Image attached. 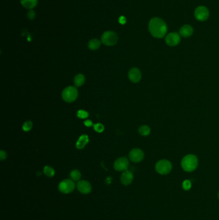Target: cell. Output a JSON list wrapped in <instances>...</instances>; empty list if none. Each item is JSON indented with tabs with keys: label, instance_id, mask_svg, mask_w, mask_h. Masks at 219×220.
<instances>
[{
	"label": "cell",
	"instance_id": "obj_1",
	"mask_svg": "<svg viewBox=\"0 0 219 220\" xmlns=\"http://www.w3.org/2000/svg\"><path fill=\"white\" fill-rule=\"evenodd\" d=\"M148 30L153 37L162 38L166 35L167 26L163 19L159 18H154L149 22Z\"/></svg>",
	"mask_w": 219,
	"mask_h": 220
},
{
	"label": "cell",
	"instance_id": "obj_2",
	"mask_svg": "<svg viewBox=\"0 0 219 220\" xmlns=\"http://www.w3.org/2000/svg\"><path fill=\"white\" fill-rule=\"evenodd\" d=\"M198 166V159L194 155H188L181 161V167L186 172H191Z\"/></svg>",
	"mask_w": 219,
	"mask_h": 220
},
{
	"label": "cell",
	"instance_id": "obj_3",
	"mask_svg": "<svg viewBox=\"0 0 219 220\" xmlns=\"http://www.w3.org/2000/svg\"><path fill=\"white\" fill-rule=\"evenodd\" d=\"M79 92L76 87L67 86L65 88L62 92V98L66 102H72L78 97Z\"/></svg>",
	"mask_w": 219,
	"mask_h": 220
},
{
	"label": "cell",
	"instance_id": "obj_4",
	"mask_svg": "<svg viewBox=\"0 0 219 220\" xmlns=\"http://www.w3.org/2000/svg\"><path fill=\"white\" fill-rule=\"evenodd\" d=\"M75 187H76V185L73 180L71 179H65L59 183L58 189L61 193L67 194L73 192Z\"/></svg>",
	"mask_w": 219,
	"mask_h": 220
},
{
	"label": "cell",
	"instance_id": "obj_5",
	"mask_svg": "<svg viewBox=\"0 0 219 220\" xmlns=\"http://www.w3.org/2000/svg\"><path fill=\"white\" fill-rule=\"evenodd\" d=\"M156 171L160 175H167L172 169V163L167 160H161L157 162L155 166Z\"/></svg>",
	"mask_w": 219,
	"mask_h": 220
},
{
	"label": "cell",
	"instance_id": "obj_6",
	"mask_svg": "<svg viewBox=\"0 0 219 220\" xmlns=\"http://www.w3.org/2000/svg\"><path fill=\"white\" fill-rule=\"evenodd\" d=\"M102 42L106 46H113L118 42L117 34L112 31H107L103 33L101 37Z\"/></svg>",
	"mask_w": 219,
	"mask_h": 220
},
{
	"label": "cell",
	"instance_id": "obj_7",
	"mask_svg": "<svg viewBox=\"0 0 219 220\" xmlns=\"http://www.w3.org/2000/svg\"><path fill=\"white\" fill-rule=\"evenodd\" d=\"M144 153L143 151L138 148H135L130 151L129 157V159L134 163H138L141 162L144 159Z\"/></svg>",
	"mask_w": 219,
	"mask_h": 220
},
{
	"label": "cell",
	"instance_id": "obj_8",
	"mask_svg": "<svg viewBox=\"0 0 219 220\" xmlns=\"http://www.w3.org/2000/svg\"><path fill=\"white\" fill-rule=\"evenodd\" d=\"M194 15L198 21L204 22V21H206L209 17V10L206 6H198L195 10Z\"/></svg>",
	"mask_w": 219,
	"mask_h": 220
},
{
	"label": "cell",
	"instance_id": "obj_9",
	"mask_svg": "<svg viewBox=\"0 0 219 220\" xmlns=\"http://www.w3.org/2000/svg\"><path fill=\"white\" fill-rule=\"evenodd\" d=\"M129 162L125 157H120L116 160L114 163V168L118 172L125 171L127 170Z\"/></svg>",
	"mask_w": 219,
	"mask_h": 220
},
{
	"label": "cell",
	"instance_id": "obj_10",
	"mask_svg": "<svg viewBox=\"0 0 219 220\" xmlns=\"http://www.w3.org/2000/svg\"><path fill=\"white\" fill-rule=\"evenodd\" d=\"M76 187L77 190L83 194H90L92 191L91 183L86 180H80L77 182Z\"/></svg>",
	"mask_w": 219,
	"mask_h": 220
},
{
	"label": "cell",
	"instance_id": "obj_11",
	"mask_svg": "<svg viewBox=\"0 0 219 220\" xmlns=\"http://www.w3.org/2000/svg\"><path fill=\"white\" fill-rule=\"evenodd\" d=\"M181 41V37L179 33L172 32L168 33L165 37V42L170 46H175L179 45Z\"/></svg>",
	"mask_w": 219,
	"mask_h": 220
},
{
	"label": "cell",
	"instance_id": "obj_12",
	"mask_svg": "<svg viewBox=\"0 0 219 220\" xmlns=\"http://www.w3.org/2000/svg\"><path fill=\"white\" fill-rule=\"evenodd\" d=\"M133 180H134L133 173L131 171H129V170H126L123 172V173L121 174L120 177L121 183L124 185H125V186H127V185H129L131 184L133 182Z\"/></svg>",
	"mask_w": 219,
	"mask_h": 220
},
{
	"label": "cell",
	"instance_id": "obj_13",
	"mask_svg": "<svg viewBox=\"0 0 219 220\" xmlns=\"http://www.w3.org/2000/svg\"><path fill=\"white\" fill-rule=\"evenodd\" d=\"M128 76L130 81H132L134 83L138 82L141 79V72L138 68H133L129 70Z\"/></svg>",
	"mask_w": 219,
	"mask_h": 220
},
{
	"label": "cell",
	"instance_id": "obj_14",
	"mask_svg": "<svg viewBox=\"0 0 219 220\" xmlns=\"http://www.w3.org/2000/svg\"><path fill=\"white\" fill-rule=\"evenodd\" d=\"M194 29L189 25H183L179 30V34L183 37H188L192 35Z\"/></svg>",
	"mask_w": 219,
	"mask_h": 220
},
{
	"label": "cell",
	"instance_id": "obj_15",
	"mask_svg": "<svg viewBox=\"0 0 219 220\" xmlns=\"http://www.w3.org/2000/svg\"><path fill=\"white\" fill-rule=\"evenodd\" d=\"M89 142V136L87 135H82L76 143V147L79 149H83Z\"/></svg>",
	"mask_w": 219,
	"mask_h": 220
},
{
	"label": "cell",
	"instance_id": "obj_16",
	"mask_svg": "<svg viewBox=\"0 0 219 220\" xmlns=\"http://www.w3.org/2000/svg\"><path fill=\"white\" fill-rule=\"evenodd\" d=\"M21 3L25 8L32 10L37 4V0H20Z\"/></svg>",
	"mask_w": 219,
	"mask_h": 220
},
{
	"label": "cell",
	"instance_id": "obj_17",
	"mask_svg": "<svg viewBox=\"0 0 219 220\" xmlns=\"http://www.w3.org/2000/svg\"><path fill=\"white\" fill-rule=\"evenodd\" d=\"M85 77L83 74H77L74 78V84L75 87H80L85 82Z\"/></svg>",
	"mask_w": 219,
	"mask_h": 220
},
{
	"label": "cell",
	"instance_id": "obj_18",
	"mask_svg": "<svg viewBox=\"0 0 219 220\" xmlns=\"http://www.w3.org/2000/svg\"><path fill=\"white\" fill-rule=\"evenodd\" d=\"M101 45V42L97 39H91L88 43L89 49L91 50H96L98 49Z\"/></svg>",
	"mask_w": 219,
	"mask_h": 220
},
{
	"label": "cell",
	"instance_id": "obj_19",
	"mask_svg": "<svg viewBox=\"0 0 219 220\" xmlns=\"http://www.w3.org/2000/svg\"><path fill=\"white\" fill-rule=\"evenodd\" d=\"M70 178L74 182H79L81 178V173L77 169H74L71 171Z\"/></svg>",
	"mask_w": 219,
	"mask_h": 220
},
{
	"label": "cell",
	"instance_id": "obj_20",
	"mask_svg": "<svg viewBox=\"0 0 219 220\" xmlns=\"http://www.w3.org/2000/svg\"><path fill=\"white\" fill-rule=\"evenodd\" d=\"M138 132L141 135L143 136H147L150 133V128L147 125H143L139 128Z\"/></svg>",
	"mask_w": 219,
	"mask_h": 220
},
{
	"label": "cell",
	"instance_id": "obj_21",
	"mask_svg": "<svg viewBox=\"0 0 219 220\" xmlns=\"http://www.w3.org/2000/svg\"><path fill=\"white\" fill-rule=\"evenodd\" d=\"M43 172L44 175L48 177H53L55 175V173H56L54 169L50 166H45L44 167Z\"/></svg>",
	"mask_w": 219,
	"mask_h": 220
},
{
	"label": "cell",
	"instance_id": "obj_22",
	"mask_svg": "<svg viewBox=\"0 0 219 220\" xmlns=\"http://www.w3.org/2000/svg\"><path fill=\"white\" fill-rule=\"evenodd\" d=\"M77 116L79 119H86V118L88 117L89 113L85 111V110L80 109L78 111V112L77 113Z\"/></svg>",
	"mask_w": 219,
	"mask_h": 220
},
{
	"label": "cell",
	"instance_id": "obj_23",
	"mask_svg": "<svg viewBox=\"0 0 219 220\" xmlns=\"http://www.w3.org/2000/svg\"><path fill=\"white\" fill-rule=\"evenodd\" d=\"M93 128L95 132L98 133L103 132L105 129L104 126L100 123H97V124H93Z\"/></svg>",
	"mask_w": 219,
	"mask_h": 220
},
{
	"label": "cell",
	"instance_id": "obj_24",
	"mask_svg": "<svg viewBox=\"0 0 219 220\" xmlns=\"http://www.w3.org/2000/svg\"><path fill=\"white\" fill-rule=\"evenodd\" d=\"M33 127V123L32 121H26L23 125V129L25 132H29Z\"/></svg>",
	"mask_w": 219,
	"mask_h": 220
},
{
	"label": "cell",
	"instance_id": "obj_25",
	"mask_svg": "<svg viewBox=\"0 0 219 220\" xmlns=\"http://www.w3.org/2000/svg\"><path fill=\"white\" fill-rule=\"evenodd\" d=\"M191 186V182L190 180H184L182 183V188L185 190V191H188L189 189H190Z\"/></svg>",
	"mask_w": 219,
	"mask_h": 220
},
{
	"label": "cell",
	"instance_id": "obj_26",
	"mask_svg": "<svg viewBox=\"0 0 219 220\" xmlns=\"http://www.w3.org/2000/svg\"><path fill=\"white\" fill-rule=\"evenodd\" d=\"M27 16H28L30 20H33L36 17V13L33 10H30L28 14H27Z\"/></svg>",
	"mask_w": 219,
	"mask_h": 220
},
{
	"label": "cell",
	"instance_id": "obj_27",
	"mask_svg": "<svg viewBox=\"0 0 219 220\" xmlns=\"http://www.w3.org/2000/svg\"><path fill=\"white\" fill-rule=\"evenodd\" d=\"M6 156H7V155H6V153L5 151L3 150L0 151V160L2 161L5 160L6 159Z\"/></svg>",
	"mask_w": 219,
	"mask_h": 220
},
{
	"label": "cell",
	"instance_id": "obj_28",
	"mask_svg": "<svg viewBox=\"0 0 219 220\" xmlns=\"http://www.w3.org/2000/svg\"><path fill=\"white\" fill-rule=\"evenodd\" d=\"M84 125H85L86 126H87V127H91L92 126H93V122H92L91 120H85L84 122Z\"/></svg>",
	"mask_w": 219,
	"mask_h": 220
},
{
	"label": "cell",
	"instance_id": "obj_29",
	"mask_svg": "<svg viewBox=\"0 0 219 220\" xmlns=\"http://www.w3.org/2000/svg\"><path fill=\"white\" fill-rule=\"evenodd\" d=\"M119 23L121 25H124L126 23V18L124 16H121L119 18Z\"/></svg>",
	"mask_w": 219,
	"mask_h": 220
},
{
	"label": "cell",
	"instance_id": "obj_30",
	"mask_svg": "<svg viewBox=\"0 0 219 220\" xmlns=\"http://www.w3.org/2000/svg\"><path fill=\"white\" fill-rule=\"evenodd\" d=\"M218 198H219V192H218Z\"/></svg>",
	"mask_w": 219,
	"mask_h": 220
}]
</instances>
